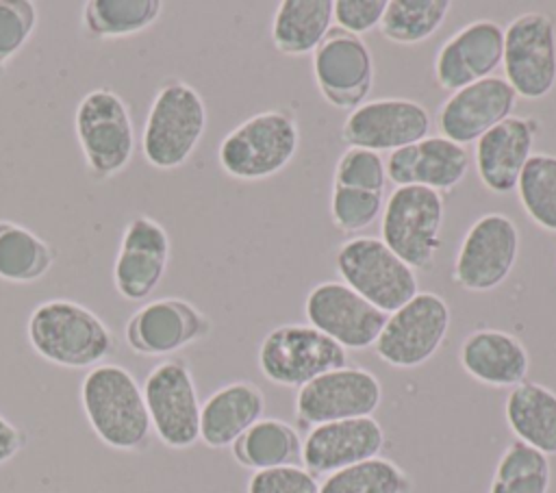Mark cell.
<instances>
[{
  "mask_svg": "<svg viewBox=\"0 0 556 493\" xmlns=\"http://www.w3.org/2000/svg\"><path fill=\"white\" fill-rule=\"evenodd\" d=\"M26 339L39 358L63 369H91L106 363L117 347L111 326L67 298L39 302L28 315Z\"/></svg>",
  "mask_w": 556,
  "mask_h": 493,
  "instance_id": "obj_1",
  "label": "cell"
},
{
  "mask_svg": "<svg viewBox=\"0 0 556 493\" xmlns=\"http://www.w3.org/2000/svg\"><path fill=\"white\" fill-rule=\"evenodd\" d=\"M80 406L91 432L111 450L141 452L152 426L137 378L117 363H100L80 380Z\"/></svg>",
  "mask_w": 556,
  "mask_h": 493,
  "instance_id": "obj_2",
  "label": "cell"
},
{
  "mask_svg": "<svg viewBox=\"0 0 556 493\" xmlns=\"http://www.w3.org/2000/svg\"><path fill=\"white\" fill-rule=\"evenodd\" d=\"M206 122L208 113L200 91L178 76L163 78L141 130L146 163L161 172L182 167L195 152Z\"/></svg>",
  "mask_w": 556,
  "mask_h": 493,
  "instance_id": "obj_3",
  "label": "cell"
},
{
  "mask_svg": "<svg viewBox=\"0 0 556 493\" xmlns=\"http://www.w3.org/2000/svg\"><path fill=\"white\" fill-rule=\"evenodd\" d=\"M300 146V126L293 113L269 109L250 115L224 135L217 148L222 172L235 180L258 182L282 172Z\"/></svg>",
  "mask_w": 556,
  "mask_h": 493,
  "instance_id": "obj_4",
  "label": "cell"
},
{
  "mask_svg": "<svg viewBox=\"0 0 556 493\" xmlns=\"http://www.w3.org/2000/svg\"><path fill=\"white\" fill-rule=\"evenodd\" d=\"M74 132L85 169L93 180L124 172L135 156L137 135L128 104L109 87L87 91L74 111Z\"/></svg>",
  "mask_w": 556,
  "mask_h": 493,
  "instance_id": "obj_5",
  "label": "cell"
},
{
  "mask_svg": "<svg viewBox=\"0 0 556 493\" xmlns=\"http://www.w3.org/2000/svg\"><path fill=\"white\" fill-rule=\"evenodd\" d=\"M339 280L382 313L404 306L417 291V274L380 237L356 235L345 239L334 254Z\"/></svg>",
  "mask_w": 556,
  "mask_h": 493,
  "instance_id": "obj_6",
  "label": "cell"
},
{
  "mask_svg": "<svg viewBox=\"0 0 556 493\" xmlns=\"http://www.w3.org/2000/svg\"><path fill=\"white\" fill-rule=\"evenodd\" d=\"M443 195L424 187H395L380 215V239L408 267L430 269L441 248Z\"/></svg>",
  "mask_w": 556,
  "mask_h": 493,
  "instance_id": "obj_7",
  "label": "cell"
},
{
  "mask_svg": "<svg viewBox=\"0 0 556 493\" xmlns=\"http://www.w3.org/2000/svg\"><path fill=\"white\" fill-rule=\"evenodd\" d=\"M143 400L152 434L169 450H187L200 441V395L185 358L159 361L146 376Z\"/></svg>",
  "mask_w": 556,
  "mask_h": 493,
  "instance_id": "obj_8",
  "label": "cell"
},
{
  "mask_svg": "<svg viewBox=\"0 0 556 493\" xmlns=\"http://www.w3.org/2000/svg\"><path fill=\"white\" fill-rule=\"evenodd\" d=\"M258 371L265 380L300 389L313 378L348 365V352L311 324H280L258 343Z\"/></svg>",
  "mask_w": 556,
  "mask_h": 493,
  "instance_id": "obj_9",
  "label": "cell"
},
{
  "mask_svg": "<svg viewBox=\"0 0 556 493\" xmlns=\"http://www.w3.org/2000/svg\"><path fill=\"white\" fill-rule=\"evenodd\" d=\"M452 313L443 295L417 291L404 306L389 313L376 343V356L395 369H415L428 363L443 345Z\"/></svg>",
  "mask_w": 556,
  "mask_h": 493,
  "instance_id": "obj_10",
  "label": "cell"
},
{
  "mask_svg": "<svg viewBox=\"0 0 556 493\" xmlns=\"http://www.w3.org/2000/svg\"><path fill=\"white\" fill-rule=\"evenodd\" d=\"M504 78L523 100L556 87V24L549 13L523 11L504 26Z\"/></svg>",
  "mask_w": 556,
  "mask_h": 493,
  "instance_id": "obj_11",
  "label": "cell"
},
{
  "mask_svg": "<svg viewBox=\"0 0 556 493\" xmlns=\"http://www.w3.org/2000/svg\"><path fill=\"white\" fill-rule=\"evenodd\" d=\"M521 235L504 213L480 215L465 232L454 267V282L471 293H489L502 287L515 269Z\"/></svg>",
  "mask_w": 556,
  "mask_h": 493,
  "instance_id": "obj_12",
  "label": "cell"
},
{
  "mask_svg": "<svg viewBox=\"0 0 556 493\" xmlns=\"http://www.w3.org/2000/svg\"><path fill=\"white\" fill-rule=\"evenodd\" d=\"M382 402V384L378 376L365 367L345 365L330 369L295 393L293 413L300 426L371 417Z\"/></svg>",
  "mask_w": 556,
  "mask_h": 493,
  "instance_id": "obj_13",
  "label": "cell"
},
{
  "mask_svg": "<svg viewBox=\"0 0 556 493\" xmlns=\"http://www.w3.org/2000/svg\"><path fill=\"white\" fill-rule=\"evenodd\" d=\"M211 328V319L193 302L165 295L143 302L126 319L124 343L139 356L169 358L206 339Z\"/></svg>",
  "mask_w": 556,
  "mask_h": 493,
  "instance_id": "obj_14",
  "label": "cell"
},
{
  "mask_svg": "<svg viewBox=\"0 0 556 493\" xmlns=\"http://www.w3.org/2000/svg\"><path fill=\"white\" fill-rule=\"evenodd\" d=\"M432 115L413 98H376L367 100L341 124L339 137L348 148L374 152H393L428 137Z\"/></svg>",
  "mask_w": 556,
  "mask_h": 493,
  "instance_id": "obj_15",
  "label": "cell"
},
{
  "mask_svg": "<svg viewBox=\"0 0 556 493\" xmlns=\"http://www.w3.org/2000/svg\"><path fill=\"white\" fill-rule=\"evenodd\" d=\"M306 324L348 350L374 347L387 313L378 311L341 280H324L304 298Z\"/></svg>",
  "mask_w": 556,
  "mask_h": 493,
  "instance_id": "obj_16",
  "label": "cell"
},
{
  "mask_svg": "<svg viewBox=\"0 0 556 493\" xmlns=\"http://www.w3.org/2000/svg\"><path fill=\"white\" fill-rule=\"evenodd\" d=\"M374 76V56L363 37L334 28L313 52L315 85L321 98L339 111L350 113L367 102Z\"/></svg>",
  "mask_w": 556,
  "mask_h": 493,
  "instance_id": "obj_17",
  "label": "cell"
},
{
  "mask_svg": "<svg viewBox=\"0 0 556 493\" xmlns=\"http://www.w3.org/2000/svg\"><path fill=\"white\" fill-rule=\"evenodd\" d=\"M172 254L167 230L154 217L132 215L113 261V287L126 302H143L165 278Z\"/></svg>",
  "mask_w": 556,
  "mask_h": 493,
  "instance_id": "obj_18",
  "label": "cell"
},
{
  "mask_svg": "<svg viewBox=\"0 0 556 493\" xmlns=\"http://www.w3.org/2000/svg\"><path fill=\"white\" fill-rule=\"evenodd\" d=\"M517 104V93L504 76H489L460 87L443 100L434 115L441 137L467 148L486 130L510 117Z\"/></svg>",
  "mask_w": 556,
  "mask_h": 493,
  "instance_id": "obj_19",
  "label": "cell"
},
{
  "mask_svg": "<svg viewBox=\"0 0 556 493\" xmlns=\"http://www.w3.org/2000/svg\"><path fill=\"white\" fill-rule=\"evenodd\" d=\"M504 56V26L495 20H473L450 35L437 50L432 74L443 91H456L495 76Z\"/></svg>",
  "mask_w": 556,
  "mask_h": 493,
  "instance_id": "obj_20",
  "label": "cell"
},
{
  "mask_svg": "<svg viewBox=\"0 0 556 493\" xmlns=\"http://www.w3.org/2000/svg\"><path fill=\"white\" fill-rule=\"evenodd\" d=\"M384 447V428L371 417L330 421L308 428L302 439V467L315 478L380 456Z\"/></svg>",
  "mask_w": 556,
  "mask_h": 493,
  "instance_id": "obj_21",
  "label": "cell"
},
{
  "mask_svg": "<svg viewBox=\"0 0 556 493\" xmlns=\"http://www.w3.org/2000/svg\"><path fill=\"white\" fill-rule=\"evenodd\" d=\"M541 124L536 117L510 115L473 143V165L480 182L497 195L515 191L519 174L534 154Z\"/></svg>",
  "mask_w": 556,
  "mask_h": 493,
  "instance_id": "obj_22",
  "label": "cell"
},
{
  "mask_svg": "<svg viewBox=\"0 0 556 493\" xmlns=\"http://www.w3.org/2000/svg\"><path fill=\"white\" fill-rule=\"evenodd\" d=\"M469 163L467 148L441 135H428L410 146L389 152L384 167L387 178L395 187H424L445 193L465 180Z\"/></svg>",
  "mask_w": 556,
  "mask_h": 493,
  "instance_id": "obj_23",
  "label": "cell"
},
{
  "mask_svg": "<svg viewBox=\"0 0 556 493\" xmlns=\"http://www.w3.org/2000/svg\"><path fill=\"white\" fill-rule=\"evenodd\" d=\"M460 369L493 389H513L528 380L530 352L523 341L500 328L471 330L458 347Z\"/></svg>",
  "mask_w": 556,
  "mask_h": 493,
  "instance_id": "obj_24",
  "label": "cell"
},
{
  "mask_svg": "<svg viewBox=\"0 0 556 493\" xmlns=\"http://www.w3.org/2000/svg\"><path fill=\"white\" fill-rule=\"evenodd\" d=\"M265 413V393L250 380L215 389L200 406V441L211 450L230 447Z\"/></svg>",
  "mask_w": 556,
  "mask_h": 493,
  "instance_id": "obj_25",
  "label": "cell"
},
{
  "mask_svg": "<svg viewBox=\"0 0 556 493\" xmlns=\"http://www.w3.org/2000/svg\"><path fill=\"white\" fill-rule=\"evenodd\" d=\"M504 419L515 441H521L541 454L556 456V391L523 380L508 389L504 400Z\"/></svg>",
  "mask_w": 556,
  "mask_h": 493,
  "instance_id": "obj_26",
  "label": "cell"
},
{
  "mask_svg": "<svg viewBox=\"0 0 556 493\" xmlns=\"http://www.w3.org/2000/svg\"><path fill=\"white\" fill-rule=\"evenodd\" d=\"M332 30V0H282L271 17V43L285 56L313 54Z\"/></svg>",
  "mask_w": 556,
  "mask_h": 493,
  "instance_id": "obj_27",
  "label": "cell"
},
{
  "mask_svg": "<svg viewBox=\"0 0 556 493\" xmlns=\"http://www.w3.org/2000/svg\"><path fill=\"white\" fill-rule=\"evenodd\" d=\"M237 465L263 471L302 463V437L295 426L278 417H261L232 445Z\"/></svg>",
  "mask_w": 556,
  "mask_h": 493,
  "instance_id": "obj_28",
  "label": "cell"
},
{
  "mask_svg": "<svg viewBox=\"0 0 556 493\" xmlns=\"http://www.w3.org/2000/svg\"><path fill=\"white\" fill-rule=\"evenodd\" d=\"M56 250L30 228L0 217V280L30 285L54 265Z\"/></svg>",
  "mask_w": 556,
  "mask_h": 493,
  "instance_id": "obj_29",
  "label": "cell"
},
{
  "mask_svg": "<svg viewBox=\"0 0 556 493\" xmlns=\"http://www.w3.org/2000/svg\"><path fill=\"white\" fill-rule=\"evenodd\" d=\"M161 13V0H89L80 11V28L89 39H122L148 30Z\"/></svg>",
  "mask_w": 556,
  "mask_h": 493,
  "instance_id": "obj_30",
  "label": "cell"
},
{
  "mask_svg": "<svg viewBox=\"0 0 556 493\" xmlns=\"http://www.w3.org/2000/svg\"><path fill=\"white\" fill-rule=\"evenodd\" d=\"M450 9V0H387L378 30L391 43L417 46L443 26Z\"/></svg>",
  "mask_w": 556,
  "mask_h": 493,
  "instance_id": "obj_31",
  "label": "cell"
},
{
  "mask_svg": "<svg viewBox=\"0 0 556 493\" xmlns=\"http://www.w3.org/2000/svg\"><path fill=\"white\" fill-rule=\"evenodd\" d=\"M549 458L521 441H513L495 463L489 493H549Z\"/></svg>",
  "mask_w": 556,
  "mask_h": 493,
  "instance_id": "obj_32",
  "label": "cell"
},
{
  "mask_svg": "<svg viewBox=\"0 0 556 493\" xmlns=\"http://www.w3.org/2000/svg\"><path fill=\"white\" fill-rule=\"evenodd\" d=\"M410 476L391 458L374 456L319 482V493H410Z\"/></svg>",
  "mask_w": 556,
  "mask_h": 493,
  "instance_id": "obj_33",
  "label": "cell"
},
{
  "mask_svg": "<svg viewBox=\"0 0 556 493\" xmlns=\"http://www.w3.org/2000/svg\"><path fill=\"white\" fill-rule=\"evenodd\" d=\"M523 213L543 230L556 232V154L534 152L517 180Z\"/></svg>",
  "mask_w": 556,
  "mask_h": 493,
  "instance_id": "obj_34",
  "label": "cell"
},
{
  "mask_svg": "<svg viewBox=\"0 0 556 493\" xmlns=\"http://www.w3.org/2000/svg\"><path fill=\"white\" fill-rule=\"evenodd\" d=\"M384 193L332 185L330 191V219L332 226L345 235H356L369 228L384 208Z\"/></svg>",
  "mask_w": 556,
  "mask_h": 493,
  "instance_id": "obj_35",
  "label": "cell"
},
{
  "mask_svg": "<svg viewBox=\"0 0 556 493\" xmlns=\"http://www.w3.org/2000/svg\"><path fill=\"white\" fill-rule=\"evenodd\" d=\"M387 182H389V178H387L384 161L374 150L345 148L334 163L332 185L384 193Z\"/></svg>",
  "mask_w": 556,
  "mask_h": 493,
  "instance_id": "obj_36",
  "label": "cell"
},
{
  "mask_svg": "<svg viewBox=\"0 0 556 493\" xmlns=\"http://www.w3.org/2000/svg\"><path fill=\"white\" fill-rule=\"evenodd\" d=\"M39 11L30 0H0V78L11 59L28 43L37 28Z\"/></svg>",
  "mask_w": 556,
  "mask_h": 493,
  "instance_id": "obj_37",
  "label": "cell"
},
{
  "mask_svg": "<svg viewBox=\"0 0 556 493\" xmlns=\"http://www.w3.org/2000/svg\"><path fill=\"white\" fill-rule=\"evenodd\" d=\"M245 493H319V480L302 465L252 471Z\"/></svg>",
  "mask_w": 556,
  "mask_h": 493,
  "instance_id": "obj_38",
  "label": "cell"
},
{
  "mask_svg": "<svg viewBox=\"0 0 556 493\" xmlns=\"http://www.w3.org/2000/svg\"><path fill=\"white\" fill-rule=\"evenodd\" d=\"M387 0H332V22L350 35H365L380 26Z\"/></svg>",
  "mask_w": 556,
  "mask_h": 493,
  "instance_id": "obj_39",
  "label": "cell"
},
{
  "mask_svg": "<svg viewBox=\"0 0 556 493\" xmlns=\"http://www.w3.org/2000/svg\"><path fill=\"white\" fill-rule=\"evenodd\" d=\"M26 445V432L0 413V465L13 460Z\"/></svg>",
  "mask_w": 556,
  "mask_h": 493,
  "instance_id": "obj_40",
  "label": "cell"
}]
</instances>
